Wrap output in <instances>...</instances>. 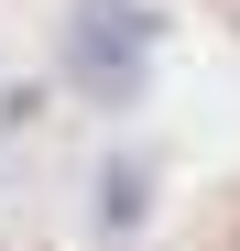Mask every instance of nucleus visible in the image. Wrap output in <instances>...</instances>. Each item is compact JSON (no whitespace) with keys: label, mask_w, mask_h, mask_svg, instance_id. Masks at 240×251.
<instances>
[{"label":"nucleus","mask_w":240,"mask_h":251,"mask_svg":"<svg viewBox=\"0 0 240 251\" xmlns=\"http://www.w3.org/2000/svg\"><path fill=\"white\" fill-rule=\"evenodd\" d=\"M98 22H109V33H88V44H76V76H88V88H120V55H131L153 22H142V11H98Z\"/></svg>","instance_id":"nucleus-1"}]
</instances>
